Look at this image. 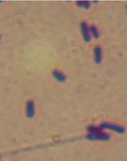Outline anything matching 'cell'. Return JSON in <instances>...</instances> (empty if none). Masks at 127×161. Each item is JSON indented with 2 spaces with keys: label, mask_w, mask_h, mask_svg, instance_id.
Returning <instances> with one entry per match:
<instances>
[{
  "label": "cell",
  "mask_w": 127,
  "mask_h": 161,
  "mask_svg": "<svg viewBox=\"0 0 127 161\" xmlns=\"http://www.w3.org/2000/svg\"><path fill=\"white\" fill-rule=\"evenodd\" d=\"M101 128L103 129H109L110 131H113L114 132L119 133V134H122L125 132V128L119 125L114 124L110 123H103L101 124Z\"/></svg>",
  "instance_id": "cell-1"
},
{
  "label": "cell",
  "mask_w": 127,
  "mask_h": 161,
  "mask_svg": "<svg viewBox=\"0 0 127 161\" xmlns=\"http://www.w3.org/2000/svg\"><path fill=\"white\" fill-rule=\"evenodd\" d=\"M110 135L104 133L100 134H90L87 135V138L91 140H108L110 139Z\"/></svg>",
  "instance_id": "cell-2"
},
{
  "label": "cell",
  "mask_w": 127,
  "mask_h": 161,
  "mask_svg": "<svg viewBox=\"0 0 127 161\" xmlns=\"http://www.w3.org/2000/svg\"><path fill=\"white\" fill-rule=\"evenodd\" d=\"M81 32H82V35L83 37H84V39L85 40V42H90L91 41V35L88 24H87L85 22H84V23H81Z\"/></svg>",
  "instance_id": "cell-3"
},
{
  "label": "cell",
  "mask_w": 127,
  "mask_h": 161,
  "mask_svg": "<svg viewBox=\"0 0 127 161\" xmlns=\"http://www.w3.org/2000/svg\"><path fill=\"white\" fill-rule=\"evenodd\" d=\"M35 114V106L33 100H29L26 104V116L29 118H33Z\"/></svg>",
  "instance_id": "cell-4"
},
{
  "label": "cell",
  "mask_w": 127,
  "mask_h": 161,
  "mask_svg": "<svg viewBox=\"0 0 127 161\" xmlns=\"http://www.w3.org/2000/svg\"><path fill=\"white\" fill-rule=\"evenodd\" d=\"M94 55H95V62L97 64H100L103 60V51L100 47L97 46L94 49Z\"/></svg>",
  "instance_id": "cell-5"
},
{
  "label": "cell",
  "mask_w": 127,
  "mask_h": 161,
  "mask_svg": "<svg viewBox=\"0 0 127 161\" xmlns=\"http://www.w3.org/2000/svg\"><path fill=\"white\" fill-rule=\"evenodd\" d=\"M53 76L59 82H65L67 80L66 75L58 70H54L53 72Z\"/></svg>",
  "instance_id": "cell-6"
},
{
  "label": "cell",
  "mask_w": 127,
  "mask_h": 161,
  "mask_svg": "<svg viewBox=\"0 0 127 161\" xmlns=\"http://www.w3.org/2000/svg\"><path fill=\"white\" fill-rule=\"evenodd\" d=\"M88 130L91 132V134H100L102 132V128L96 126H90L88 128Z\"/></svg>",
  "instance_id": "cell-7"
},
{
  "label": "cell",
  "mask_w": 127,
  "mask_h": 161,
  "mask_svg": "<svg viewBox=\"0 0 127 161\" xmlns=\"http://www.w3.org/2000/svg\"><path fill=\"white\" fill-rule=\"evenodd\" d=\"M91 32L92 33L93 36L94 37V38L96 39H98L100 38V33H99V31L97 29V28L95 26H92L91 28Z\"/></svg>",
  "instance_id": "cell-8"
},
{
  "label": "cell",
  "mask_w": 127,
  "mask_h": 161,
  "mask_svg": "<svg viewBox=\"0 0 127 161\" xmlns=\"http://www.w3.org/2000/svg\"><path fill=\"white\" fill-rule=\"evenodd\" d=\"M77 5L81 8L88 9L91 7V3H90V2H87V1H79V2H77Z\"/></svg>",
  "instance_id": "cell-9"
},
{
  "label": "cell",
  "mask_w": 127,
  "mask_h": 161,
  "mask_svg": "<svg viewBox=\"0 0 127 161\" xmlns=\"http://www.w3.org/2000/svg\"><path fill=\"white\" fill-rule=\"evenodd\" d=\"M1 39H2V38H1V35H0V41H1Z\"/></svg>",
  "instance_id": "cell-10"
},
{
  "label": "cell",
  "mask_w": 127,
  "mask_h": 161,
  "mask_svg": "<svg viewBox=\"0 0 127 161\" xmlns=\"http://www.w3.org/2000/svg\"><path fill=\"white\" fill-rule=\"evenodd\" d=\"M1 3H2V1H0V4H1Z\"/></svg>",
  "instance_id": "cell-11"
},
{
  "label": "cell",
  "mask_w": 127,
  "mask_h": 161,
  "mask_svg": "<svg viewBox=\"0 0 127 161\" xmlns=\"http://www.w3.org/2000/svg\"><path fill=\"white\" fill-rule=\"evenodd\" d=\"M126 9H127V6H126Z\"/></svg>",
  "instance_id": "cell-12"
}]
</instances>
